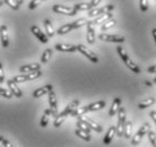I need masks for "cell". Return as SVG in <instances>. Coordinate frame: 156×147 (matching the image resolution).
<instances>
[{"mask_svg": "<svg viewBox=\"0 0 156 147\" xmlns=\"http://www.w3.org/2000/svg\"><path fill=\"white\" fill-rule=\"evenodd\" d=\"M118 124H117V132H115V135L118 137H122L123 136V128H125V124L127 119H126V110L123 108H120L119 109V111H118Z\"/></svg>", "mask_w": 156, "mask_h": 147, "instance_id": "6da1fadb", "label": "cell"}, {"mask_svg": "<svg viewBox=\"0 0 156 147\" xmlns=\"http://www.w3.org/2000/svg\"><path fill=\"white\" fill-rule=\"evenodd\" d=\"M151 130V126H149V124H144L143 126H141V128L138 130V131L136 132V135H135V137L133 138V140H131V144H133V146H137L138 144L140 143V140H141V138L144 137L147 132Z\"/></svg>", "mask_w": 156, "mask_h": 147, "instance_id": "7a4b0ae2", "label": "cell"}, {"mask_svg": "<svg viewBox=\"0 0 156 147\" xmlns=\"http://www.w3.org/2000/svg\"><path fill=\"white\" fill-rule=\"evenodd\" d=\"M52 10L57 14H62L67 16H75L77 14V10L74 7H65V6H60V5H55L52 7Z\"/></svg>", "mask_w": 156, "mask_h": 147, "instance_id": "3957f363", "label": "cell"}, {"mask_svg": "<svg viewBox=\"0 0 156 147\" xmlns=\"http://www.w3.org/2000/svg\"><path fill=\"white\" fill-rule=\"evenodd\" d=\"M77 50L79 51L80 53L84 54L85 57H87V58L90 59V61L94 62V63H98V56L94 53V52H92L90 50H88L85 45H83V44H78Z\"/></svg>", "mask_w": 156, "mask_h": 147, "instance_id": "277c9868", "label": "cell"}, {"mask_svg": "<svg viewBox=\"0 0 156 147\" xmlns=\"http://www.w3.org/2000/svg\"><path fill=\"white\" fill-rule=\"evenodd\" d=\"M113 9H114L113 5H108V6L102 7V8H92L90 10H88V16H90V17H96V16H100V15H102V14L112 12Z\"/></svg>", "mask_w": 156, "mask_h": 147, "instance_id": "5b68a950", "label": "cell"}, {"mask_svg": "<svg viewBox=\"0 0 156 147\" xmlns=\"http://www.w3.org/2000/svg\"><path fill=\"white\" fill-rule=\"evenodd\" d=\"M98 39L106 42H113V43H122L125 42L126 39L120 35H113V34H100Z\"/></svg>", "mask_w": 156, "mask_h": 147, "instance_id": "8992f818", "label": "cell"}, {"mask_svg": "<svg viewBox=\"0 0 156 147\" xmlns=\"http://www.w3.org/2000/svg\"><path fill=\"white\" fill-rule=\"evenodd\" d=\"M49 103H50V109L52 111V117L58 116V104H57V97L53 89H51L49 92Z\"/></svg>", "mask_w": 156, "mask_h": 147, "instance_id": "52a82bcc", "label": "cell"}, {"mask_svg": "<svg viewBox=\"0 0 156 147\" xmlns=\"http://www.w3.org/2000/svg\"><path fill=\"white\" fill-rule=\"evenodd\" d=\"M0 41L4 48H7L9 45V39H8V28L6 25L0 26Z\"/></svg>", "mask_w": 156, "mask_h": 147, "instance_id": "ba28073f", "label": "cell"}, {"mask_svg": "<svg viewBox=\"0 0 156 147\" xmlns=\"http://www.w3.org/2000/svg\"><path fill=\"white\" fill-rule=\"evenodd\" d=\"M7 85H8V88L12 91V95H15L16 97H22L23 93H22V91H20L18 87H17V83H16L14 79H8L7 81Z\"/></svg>", "mask_w": 156, "mask_h": 147, "instance_id": "9c48e42d", "label": "cell"}, {"mask_svg": "<svg viewBox=\"0 0 156 147\" xmlns=\"http://www.w3.org/2000/svg\"><path fill=\"white\" fill-rule=\"evenodd\" d=\"M31 31H32V33L35 35L36 38H37V39H39L42 43H48V39H49V36H48L47 34H44V33H43V32L41 31L37 26L33 25V26L31 27Z\"/></svg>", "mask_w": 156, "mask_h": 147, "instance_id": "30bf717a", "label": "cell"}, {"mask_svg": "<svg viewBox=\"0 0 156 147\" xmlns=\"http://www.w3.org/2000/svg\"><path fill=\"white\" fill-rule=\"evenodd\" d=\"M78 119H80V120H83V121H85L86 124H88L93 130H95V131H98V132H101L102 130H103V128L100 126L98 124H96V122H94L93 120H90V118H87V117H85L84 114L83 116H79V117H77Z\"/></svg>", "mask_w": 156, "mask_h": 147, "instance_id": "8fae6325", "label": "cell"}, {"mask_svg": "<svg viewBox=\"0 0 156 147\" xmlns=\"http://www.w3.org/2000/svg\"><path fill=\"white\" fill-rule=\"evenodd\" d=\"M55 49L60 52H75L77 50V45L66 44V43H58V44H55Z\"/></svg>", "mask_w": 156, "mask_h": 147, "instance_id": "7c38bea8", "label": "cell"}, {"mask_svg": "<svg viewBox=\"0 0 156 147\" xmlns=\"http://www.w3.org/2000/svg\"><path fill=\"white\" fill-rule=\"evenodd\" d=\"M111 18H112V14H111V12L105 13V14H102V15H100V16H96L95 20H93L90 23L93 24V25H100V24L105 23L106 20H111Z\"/></svg>", "mask_w": 156, "mask_h": 147, "instance_id": "4fadbf2b", "label": "cell"}, {"mask_svg": "<svg viewBox=\"0 0 156 147\" xmlns=\"http://www.w3.org/2000/svg\"><path fill=\"white\" fill-rule=\"evenodd\" d=\"M51 89H53V86L52 85H45L41 87V88H37L33 93V97H35V99H39V97L43 96V95H45V94H49Z\"/></svg>", "mask_w": 156, "mask_h": 147, "instance_id": "5bb4252c", "label": "cell"}, {"mask_svg": "<svg viewBox=\"0 0 156 147\" xmlns=\"http://www.w3.org/2000/svg\"><path fill=\"white\" fill-rule=\"evenodd\" d=\"M86 25H87V42L90 44H93L95 42V31H94L93 24L88 22Z\"/></svg>", "mask_w": 156, "mask_h": 147, "instance_id": "9a60e30c", "label": "cell"}, {"mask_svg": "<svg viewBox=\"0 0 156 147\" xmlns=\"http://www.w3.org/2000/svg\"><path fill=\"white\" fill-rule=\"evenodd\" d=\"M120 105H121V99L120 97H115L113 101V103H112V106L110 109L109 111V116L110 117H113L115 116L119 111V109H120Z\"/></svg>", "mask_w": 156, "mask_h": 147, "instance_id": "2e32d148", "label": "cell"}, {"mask_svg": "<svg viewBox=\"0 0 156 147\" xmlns=\"http://www.w3.org/2000/svg\"><path fill=\"white\" fill-rule=\"evenodd\" d=\"M115 132H117V128L114 127V126L110 128L109 130H108V132H106L105 137H104V142H103V143L105 144V145H109V144L112 142V139H113Z\"/></svg>", "mask_w": 156, "mask_h": 147, "instance_id": "e0dca14e", "label": "cell"}, {"mask_svg": "<svg viewBox=\"0 0 156 147\" xmlns=\"http://www.w3.org/2000/svg\"><path fill=\"white\" fill-rule=\"evenodd\" d=\"M123 62L126 63V66L128 67L129 69L131 70V71H133L135 74H139V73L141 71L140 68H139V67L137 66V65L133 61V60H130L129 58H127L126 60H123Z\"/></svg>", "mask_w": 156, "mask_h": 147, "instance_id": "ac0fdd59", "label": "cell"}, {"mask_svg": "<svg viewBox=\"0 0 156 147\" xmlns=\"http://www.w3.org/2000/svg\"><path fill=\"white\" fill-rule=\"evenodd\" d=\"M40 69V63H31V65H26V66L20 67V73H31V71H34V70Z\"/></svg>", "mask_w": 156, "mask_h": 147, "instance_id": "d6986e66", "label": "cell"}, {"mask_svg": "<svg viewBox=\"0 0 156 147\" xmlns=\"http://www.w3.org/2000/svg\"><path fill=\"white\" fill-rule=\"evenodd\" d=\"M104 106H105V101H98V102L87 105V109H88V111H98V110L103 109Z\"/></svg>", "mask_w": 156, "mask_h": 147, "instance_id": "ffe728a7", "label": "cell"}, {"mask_svg": "<svg viewBox=\"0 0 156 147\" xmlns=\"http://www.w3.org/2000/svg\"><path fill=\"white\" fill-rule=\"evenodd\" d=\"M67 117H68V114H67L66 112H61V113H59L58 116L55 118V122H53V126H55V128H58L60 127L61 124H62V122L65 121V119H66Z\"/></svg>", "mask_w": 156, "mask_h": 147, "instance_id": "44dd1931", "label": "cell"}, {"mask_svg": "<svg viewBox=\"0 0 156 147\" xmlns=\"http://www.w3.org/2000/svg\"><path fill=\"white\" fill-rule=\"evenodd\" d=\"M77 106H79V101L78 100H75V101H73V102H70L69 104L67 105L66 106V109L63 110V112H66L68 116H70V113L74 111L75 109L77 108Z\"/></svg>", "mask_w": 156, "mask_h": 147, "instance_id": "7402d4cb", "label": "cell"}, {"mask_svg": "<svg viewBox=\"0 0 156 147\" xmlns=\"http://www.w3.org/2000/svg\"><path fill=\"white\" fill-rule=\"evenodd\" d=\"M75 134H76L78 137H80L82 139L85 140V142H90V139H92V137H90V132L85 131V130H82V129H79V128H78L77 130L75 131Z\"/></svg>", "mask_w": 156, "mask_h": 147, "instance_id": "603a6c76", "label": "cell"}, {"mask_svg": "<svg viewBox=\"0 0 156 147\" xmlns=\"http://www.w3.org/2000/svg\"><path fill=\"white\" fill-rule=\"evenodd\" d=\"M154 103H155V99H154V97H147V100L141 101L140 103L138 104V108H139V109L149 108V106H152Z\"/></svg>", "mask_w": 156, "mask_h": 147, "instance_id": "cb8c5ba5", "label": "cell"}, {"mask_svg": "<svg viewBox=\"0 0 156 147\" xmlns=\"http://www.w3.org/2000/svg\"><path fill=\"white\" fill-rule=\"evenodd\" d=\"M50 116H52V111H51V109H47V110L44 111V114H43L42 119H41V127H47Z\"/></svg>", "mask_w": 156, "mask_h": 147, "instance_id": "d4e9b609", "label": "cell"}, {"mask_svg": "<svg viewBox=\"0 0 156 147\" xmlns=\"http://www.w3.org/2000/svg\"><path fill=\"white\" fill-rule=\"evenodd\" d=\"M86 112H88V109H87V106H77V108L75 109L74 111L70 113V116L71 117H79V116L85 114Z\"/></svg>", "mask_w": 156, "mask_h": 147, "instance_id": "484cf974", "label": "cell"}, {"mask_svg": "<svg viewBox=\"0 0 156 147\" xmlns=\"http://www.w3.org/2000/svg\"><path fill=\"white\" fill-rule=\"evenodd\" d=\"M44 27H45V32H47V35L49 38H53L55 36V30L51 25V22L49 20H44Z\"/></svg>", "mask_w": 156, "mask_h": 147, "instance_id": "4316f807", "label": "cell"}, {"mask_svg": "<svg viewBox=\"0 0 156 147\" xmlns=\"http://www.w3.org/2000/svg\"><path fill=\"white\" fill-rule=\"evenodd\" d=\"M131 130H133V124L130 121H126L125 128H123V137L129 139L131 136Z\"/></svg>", "mask_w": 156, "mask_h": 147, "instance_id": "83f0119b", "label": "cell"}, {"mask_svg": "<svg viewBox=\"0 0 156 147\" xmlns=\"http://www.w3.org/2000/svg\"><path fill=\"white\" fill-rule=\"evenodd\" d=\"M71 30H74L73 24H66V25H62V26L59 28L58 31H57V34H59V35L67 34V33H69Z\"/></svg>", "mask_w": 156, "mask_h": 147, "instance_id": "f1b7e54d", "label": "cell"}, {"mask_svg": "<svg viewBox=\"0 0 156 147\" xmlns=\"http://www.w3.org/2000/svg\"><path fill=\"white\" fill-rule=\"evenodd\" d=\"M74 8L77 10V12H83V10H90L93 7L90 6V4H87V2H82V4L75 5Z\"/></svg>", "mask_w": 156, "mask_h": 147, "instance_id": "f546056e", "label": "cell"}, {"mask_svg": "<svg viewBox=\"0 0 156 147\" xmlns=\"http://www.w3.org/2000/svg\"><path fill=\"white\" fill-rule=\"evenodd\" d=\"M114 25H117V20L111 18V20H106L105 23L102 24L101 30H102V31H106V30H109V28H111V27H113Z\"/></svg>", "mask_w": 156, "mask_h": 147, "instance_id": "4dcf8cb0", "label": "cell"}, {"mask_svg": "<svg viewBox=\"0 0 156 147\" xmlns=\"http://www.w3.org/2000/svg\"><path fill=\"white\" fill-rule=\"evenodd\" d=\"M77 127L79 128V129H82V130H85V131L90 132V130H92V128L86 124L85 121L80 120V119H78V121H77Z\"/></svg>", "mask_w": 156, "mask_h": 147, "instance_id": "1f68e13d", "label": "cell"}, {"mask_svg": "<svg viewBox=\"0 0 156 147\" xmlns=\"http://www.w3.org/2000/svg\"><path fill=\"white\" fill-rule=\"evenodd\" d=\"M51 56H52V50H51V49H47V50L43 52L42 58H41V61H42V63H47V62L50 60Z\"/></svg>", "mask_w": 156, "mask_h": 147, "instance_id": "d6a6232c", "label": "cell"}, {"mask_svg": "<svg viewBox=\"0 0 156 147\" xmlns=\"http://www.w3.org/2000/svg\"><path fill=\"white\" fill-rule=\"evenodd\" d=\"M4 2L7 4L8 7H10L12 9H14V10H18V9H20V5L17 4L16 0H4Z\"/></svg>", "mask_w": 156, "mask_h": 147, "instance_id": "836d02e7", "label": "cell"}, {"mask_svg": "<svg viewBox=\"0 0 156 147\" xmlns=\"http://www.w3.org/2000/svg\"><path fill=\"white\" fill-rule=\"evenodd\" d=\"M0 95L6 97V99H12V91L9 88H2V87H0Z\"/></svg>", "mask_w": 156, "mask_h": 147, "instance_id": "e575fe53", "label": "cell"}, {"mask_svg": "<svg viewBox=\"0 0 156 147\" xmlns=\"http://www.w3.org/2000/svg\"><path fill=\"white\" fill-rule=\"evenodd\" d=\"M87 23H88V22H87L86 18H80V20H76V22H74V23H71V24H73V27H74V28H79V27L86 25Z\"/></svg>", "mask_w": 156, "mask_h": 147, "instance_id": "d590c367", "label": "cell"}, {"mask_svg": "<svg viewBox=\"0 0 156 147\" xmlns=\"http://www.w3.org/2000/svg\"><path fill=\"white\" fill-rule=\"evenodd\" d=\"M16 83H23V81H27V76H26V74H23V75H18V76H15V77L12 78Z\"/></svg>", "mask_w": 156, "mask_h": 147, "instance_id": "8d00e7d4", "label": "cell"}, {"mask_svg": "<svg viewBox=\"0 0 156 147\" xmlns=\"http://www.w3.org/2000/svg\"><path fill=\"white\" fill-rule=\"evenodd\" d=\"M147 135H148V139H149V142L152 143V145L154 147H156V135L154 134L153 131H151L149 130L148 132H147Z\"/></svg>", "mask_w": 156, "mask_h": 147, "instance_id": "74e56055", "label": "cell"}, {"mask_svg": "<svg viewBox=\"0 0 156 147\" xmlns=\"http://www.w3.org/2000/svg\"><path fill=\"white\" fill-rule=\"evenodd\" d=\"M139 7L143 12H147L148 9V0H139Z\"/></svg>", "mask_w": 156, "mask_h": 147, "instance_id": "f35d334b", "label": "cell"}, {"mask_svg": "<svg viewBox=\"0 0 156 147\" xmlns=\"http://www.w3.org/2000/svg\"><path fill=\"white\" fill-rule=\"evenodd\" d=\"M43 0H32L31 4H30V6H28V8L31 9V10H33V9H35L37 6H39L41 2H42Z\"/></svg>", "mask_w": 156, "mask_h": 147, "instance_id": "ab89813d", "label": "cell"}, {"mask_svg": "<svg viewBox=\"0 0 156 147\" xmlns=\"http://www.w3.org/2000/svg\"><path fill=\"white\" fill-rule=\"evenodd\" d=\"M4 81H5V74H4V70H2V65L0 63V84L4 83Z\"/></svg>", "mask_w": 156, "mask_h": 147, "instance_id": "60d3db41", "label": "cell"}, {"mask_svg": "<svg viewBox=\"0 0 156 147\" xmlns=\"http://www.w3.org/2000/svg\"><path fill=\"white\" fill-rule=\"evenodd\" d=\"M101 1H102V0H92V1H90V6H92L93 8L98 7V4H100Z\"/></svg>", "mask_w": 156, "mask_h": 147, "instance_id": "b9f144b4", "label": "cell"}, {"mask_svg": "<svg viewBox=\"0 0 156 147\" xmlns=\"http://www.w3.org/2000/svg\"><path fill=\"white\" fill-rule=\"evenodd\" d=\"M1 146H5V147H10V146H12V144L9 143V140L5 139V138H4V140H2V144H1Z\"/></svg>", "mask_w": 156, "mask_h": 147, "instance_id": "7bdbcfd3", "label": "cell"}, {"mask_svg": "<svg viewBox=\"0 0 156 147\" xmlns=\"http://www.w3.org/2000/svg\"><path fill=\"white\" fill-rule=\"evenodd\" d=\"M147 71H148V73H151V74H154V73H156V65H155V66L149 67L148 69H147Z\"/></svg>", "mask_w": 156, "mask_h": 147, "instance_id": "ee69618b", "label": "cell"}, {"mask_svg": "<svg viewBox=\"0 0 156 147\" xmlns=\"http://www.w3.org/2000/svg\"><path fill=\"white\" fill-rule=\"evenodd\" d=\"M151 117H152V119L156 124V111H152V112H151Z\"/></svg>", "mask_w": 156, "mask_h": 147, "instance_id": "f6af8a7d", "label": "cell"}, {"mask_svg": "<svg viewBox=\"0 0 156 147\" xmlns=\"http://www.w3.org/2000/svg\"><path fill=\"white\" fill-rule=\"evenodd\" d=\"M153 38H154V40H155V43H156V28H154V30H153Z\"/></svg>", "mask_w": 156, "mask_h": 147, "instance_id": "bcb514c9", "label": "cell"}, {"mask_svg": "<svg viewBox=\"0 0 156 147\" xmlns=\"http://www.w3.org/2000/svg\"><path fill=\"white\" fill-rule=\"evenodd\" d=\"M16 1H17V4L20 5V6L24 2V0H16Z\"/></svg>", "mask_w": 156, "mask_h": 147, "instance_id": "7dc6e473", "label": "cell"}, {"mask_svg": "<svg viewBox=\"0 0 156 147\" xmlns=\"http://www.w3.org/2000/svg\"><path fill=\"white\" fill-rule=\"evenodd\" d=\"M2 140H4V137L0 136V146H1V144H2Z\"/></svg>", "mask_w": 156, "mask_h": 147, "instance_id": "c3c4849f", "label": "cell"}, {"mask_svg": "<svg viewBox=\"0 0 156 147\" xmlns=\"http://www.w3.org/2000/svg\"><path fill=\"white\" fill-rule=\"evenodd\" d=\"M4 6V0H0V7H2Z\"/></svg>", "mask_w": 156, "mask_h": 147, "instance_id": "681fc988", "label": "cell"}, {"mask_svg": "<svg viewBox=\"0 0 156 147\" xmlns=\"http://www.w3.org/2000/svg\"><path fill=\"white\" fill-rule=\"evenodd\" d=\"M146 85H147V86H151V85H152V83H149V81H146Z\"/></svg>", "mask_w": 156, "mask_h": 147, "instance_id": "f907efd6", "label": "cell"}, {"mask_svg": "<svg viewBox=\"0 0 156 147\" xmlns=\"http://www.w3.org/2000/svg\"><path fill=\"white\" fill-rule=\"evenodd\" d=\"M154 83H155V84H156V77L154 78Z\"/></svg>", "mask_w": 156, "mask_h": 147, "instance_id": "816d5d0a", "label": "cell"}]
</instances>
